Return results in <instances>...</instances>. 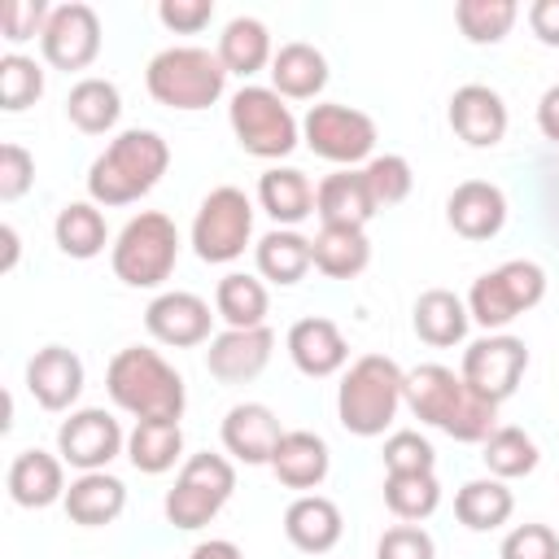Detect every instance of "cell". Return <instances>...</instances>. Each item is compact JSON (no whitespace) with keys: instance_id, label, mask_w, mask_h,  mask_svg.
Wrapping results in <instances>:
<instances>
[{"instance_id":"obj_39","label":"cell","mask_w":559,"mask_h":559,"mask_svg":"<svg viewBox=\"0 0 559 559\" xmlns=\"http://www.w3.org/2000/svg\"><path fill=\"white\" fill-rule=\"evenodd\" d=\"M515 0H459L454 22L472 44H498L515 22Z\"/></svg>"},{"instance_id":"obj_5","label":"cell","mask_w":559,"mask_h":559,"mask_svg":"<svg viewBox=\"0 0 559 559\" xmlns=\"http://www.w3.org/2000/svg\"><path fill=\"white\" fill-rule=\"evenodd\" d=\"M144 83H148V96L157 105H170V109H210L223 96V87H227V66L210 48L175 44V48H162L148 61Z\"/></svg>"},{"instance_id":"obj_31","label":"cell","mask_w":559,"mask_h":559,"mask_svg":"<svg viewBox=\"0 0 559 559\" xmlns=\"http://www.w3.org/2000/svg\"><path fill=\"white\" fill-rule=\"evenodd\" d=\"M179 450H183L179 419H135V428H131V437H127V459H131V467H135V472H148V476L175 467Z\"/></svg>"},{"instance_id":"obj_23","label":"cell","mask_w":559,"mask_h":559,"mask_svg":"<svg viewBox=\"0 0 559 559\" xmlns=\"http://www.w3.org/2000/svg\"><path fill=\"white\" fill-rule=\"evenodd\" d=\"M61 502H66V515H70L74 524L100 528V524H114V520L122 515L127 489H122V480L109 476V472H83L79 480H70V489H66Z\"/></svg>"},{"instance_id":"obj_25","label":"cell","mask_w":559,"mask_h":559,"mask_svg":"<svg viewBox=\"0 0 559 559\" xmlns=\"http://www.w3.org/2000/svg\"><path fill=\"white\" fill-rule=\"evenodd\" d=\"M284 533L297 550L306 555H323L341 542V511L332 498H319V493H301L288 511H284Z\"/></svg>"},{"instance_id":"obj_28","label":"cell","mask_w":559,"mask_h":559,"mask_svg":"<svg viewBox=\"0 0 559 559\" xmlns=\"http://www.w3.org/2000/svg\"><path fill=\"white\" fill-rule=\"evenodd\" d=\"M258 201H262V210H266L275 223L293 227V223H301V218L314 210V188H310V179H306L301 170H293V166H271V170L258 179Z\"/></svg>"},{"instance_id":"obj_30","label":"cell","mask_w":559,"mask_h":559,"mask_svg":"<svg viewBox=\"0 0 559 559\" xmlns=\"http://www.w3.org/2000/svg\"><path fill=\"white\" fill-rule=\"evenodd\" d=\"M310 253L328 280H354L371 262V240L362 236V227H323L310 240Z\"/></svg>"},{"instance_id":"obj_34","label":"cell","mask_w":559,"mask_h":559,"mask_svg":"<svg viewBox=\"0 0 559 559\" xmlns=\"http://www.w3.org/2000/svg\"><path fill=\"white\" fill-rule=\"evenodd\" d=\"M314 266V253H310V240L288 231V227H275L258 240V271L271 280V284H297L306 271Z\"/></svg>"},{"instance_id":"obj_2","label":"cell","mask_w":559,"mask_h":559,"mask_svg":"<svg viewBox=\"0 0 559 559\" xmlns=\"http://www.w3.org/2000/svg\"><path fill=\"white\" fill-rule=\"evenodd\" d=\"M170 166V148L157 131L131 127L122 131L87 170V192L96 205H131L140 201Z\"/></svg>"},{"instance_id":"obj_19","label":"cell","mask_w":559,"mask_h":559,"mask_svg":"<svg viewBox=\"0 0 559 559\" xmlns=\"http://www.w3.org/2000/svg\"><path fill=\"white\" fill-rule=\"evenodd\" d=\"M26 389L35 393V402L44 411H66L83 393V362H79V354L66 349V345H44L26 362Z\"/></svg>"},{"instance_id":"obj_21","label":"cell","mask_w":559,"mask_h":559,"mask_svg":"<svg viewBox=\"0 0 559 559\" xmlns=\"http://www.w3.org/2000/svg\"><path fill=\"white\" fill-rule=\"evenodd\" d=\"M280 437H284V428H280L275 411L262 406V402H240L223 419V445L240 463H271Z\"/></svg>"},{"instance_id":"obj_37","label":"cell","mask_w":559,"mask_h":559,"mask_svg":"<svg viewBox=\"0 0 559 559\" xmlns=\"http://www.w3.org/2000/svg\"><path fill=\"white\" fill-rule=\"evenodd\" d=\"M214 306L227 319V328H262V319H266V288H262V280L236 271V275L218 280Z\"/></svg>"},{"instance_id":"obj_20","label":"cell","mask_w":559,"mask_h":559,"mask_svg":"<svg viewBox=\"0 0 559 559\" xmlns=\"http://www.w3.org/2000/svg\"><path fill=\"white\" fill-rule=\"evenodd\" d=\"M288 358L297 362V371L323 380V376H332V371L345 367L349 345H345V336H341V328L332 319L310 314V319H297L288 328Z\"/></svg>"},{"instance_id":"obj_16","label":"cell","mask_w":559,"mask_h":559,"mask_svg":"<svg viewBox=\"0 0 559 559\" xmlns=\"http://www.w3.org/2000/svg\"><path fill=\"white\" fill-rule=\"evenodd\" d=\"M450 127L472 148H493L507 135V105L485 83H463L450 96Z\"/></svg>"},{"instance_id":"obj_6","label":"cell","mask_w":559,"mask_h":559,"mask_svg":"<svg viewBox=\"0 0 559 559\" xmlns=\"http://www.w3.org/2000/svg\"><path fill=\"white\" fill-rule=\"evenodd\" d=\"M179 258V231L162 210L135 214L114 240V275L131 288H157Z\"/></svg>"},{"instance_id":"obj_24","label":"cell","mask_w":559,"mask_h":559,"mask_svg":"<svg viewBox=\"0 0 559 559\" xmlns=\"http://www.w3.org/2000/svg\"><path fill=\"white\" fill-rule=\"evenodd\" d=\"M328 441L319 432H284L275 454H271V472L280 485L288 489H314L323 476H328Z\"/></svg>"},{"instance_id":"obj_49","label":"cell","mask_w":559,"mask_h":559,"mask_svg":"<svg viewBox=\"0 0 559 559\" xmlns=\"http://www.w3.org/2000/svg\"><path fill=\"white\" fill-rule=\"evenodd\" d=\"M528 26H533V35H537L542 44L559 48V0H537V4L528 9Z\"/></svg>"},{"instance_id":"obj_32","label":"cell","mask_w":559,"mask_h":559,"mask_svg":"<svg viewBox=\"0 0 559 559\" xmlns=\"http://www.w3.org/2000/svg\"><path fill=\"white\" fill-rule=\"evenodd\" d=\"M122 114V96L109 79H79L66 96V118L87 131V135H105Z\"/></svg>"},{"instance_id":"obj_13","label":"cell","mask_w":559,"mask_h":559,"mask_svg":"<svg viewBox=\"0 0 559 559\" xmlns=\"http://www.w3.org/2000/svg\"><path fill=\"white\" fill-rule=\"evenodd\" d=\"M57 450L79 472H105V463L122 450V428L109 411L83 406L57 428Z\"/></svg>"},{"instance_id":"obj_42","label":"cell","mask_w":559,"mask_h":559,"mask_svg":"<svg viewBox=\"0 0 559 559\" xmlns=\"http://www.w3.org/2000/svg\"><path fill=\"white\" fill-rule=\"evenodd\" d=\"M362 175H367V188H371L376 210H380V205H397V201H406V197H411V188H415L411 162H406V157H397V153L371 157Z\"/></svg>"},{"instance_id":"obj_10","label":"cell","mask_w":559,"mask_h":559,"mask_svg":"<svg viewBox=\"0 0 559 559\" xmlns=\"http://www.w3.org/2000/svg\"><path fill=\"white\" fill-rule=\"evenodd\" d=\"M253 236V205L240 188H214L192 218V249L201 262H236Z\"/></svg>"},{"instance_id":"obj_15","label":"cell","mask_w":559,"mask_h":559,"mask_svg":"<svg viewBox=\"0 0 559 559\" xmlns=\"http://www.w3.org/2000/svg\"><path fill=\"white\" fill-rule=\"evenodd\" d=\"M271 349H275V336H271L266 323L262 328H227V332H218L210 341L205 367L223 384H245L271 362Z\"/></svg>"},{"instance_id":"obj_3","label":"cell","mask_w":559,"mask_h":559,"mask_svg":"<svg viewBox=\"0 0 559 559\" xmlns=\"http://www.w3.org/2000/svg\"><path fill=\"white\" fill-rule=\"evenodd\" d=\"M105 389L135 419H179L188 402L183 376L157 349H144V345H127L114 354L105 371Z\"/></svg>"},{"instance_id":"obj_38","label":"cell","mask_w":559,"mask_h":559,"mask_svg":"<svg viewBox=\"0 0 559 559\" xmlns=\"http://www.w3.org/2000/svg\"><path fill=\"white\" fill-rule=\"evenodd\" d=\"M485 467L498 476V480H515V476H528L537 467V445L524 428H493L485 437Z\"/></svg>"},{"instance_id":"obj_12","label":"cell","mask_w":559,"mask_h":559,"mask_svg":"<svg viewBox=\"0 0 559 559\" xmlns=\"http://www.w3.org/2000/svg\"><path fill=\"white\" fill-rule=\"evenodd\" d=\"M524 367H528V349H524L520 336H480V341H472V345L463 349V371H459V376H463L485 402L498 406V402H507V397L515 393Z\"/></svg>"},{"instance_id":"obj_44","label":"cell","mask_w":559,"mask_h":559,"mask_svg":"<svg viewBox=\"0 0 559 559\" xmlns=\"http://www.w3.org/2000/svg\"><path fill=\"white\" fill-rule=\"evenodd\" d=\"M376 559H437V546L419 524H393L376 542Z\"/></svg>"},{"instance_id":"obj_47","label":"cell","mask_w":559,"mask_h":559,"mask_svg":"<svg viewBox=\"0 0 559 559\" xmlns=\"http://www.w3.org/2000/svg\"><path fill=\"white\" fill-rule=\"evenodd\" d=\"M35 179V162L22 144H0V201H17Z\"/></svg>"},{"instance_id":"obj_7","label":"cell","mask_w":559,"mask_h":559,"mask_svg":"<svg viewBox=\"0 0 559 559\" xmlns=\"http://www.w3.org/2000/svg\"><path fill=\"white\" fill-rule=\"evenodd\" d=\"M546 297V271L528 258H511L493 271H485L472 293H467V314L480 328H507L511 319H520L524 310H533Z\"/></svg>"},{"instance_id":"obj_46","label":"cell","mask_w":559,"mask_h":559,"mask_svg":"<svg viewBox=\"0 0 559 559\" xmlns=\"http://www.w3.org/2000/svg\"><path fill=\"white\" fill-rule=\"evenodd\" d=\"M502 559H559V537L546 524H520L507 533Z\"/></svg>"},{"instance_id":"obj_36","label":"cell","mask_w":559,"mask_h":559,"mask_svg":"<svg viewBox=\"0 0 559 559\" xmlns=\"http://www.w3.org/2000/svg\"><path fill=\"white\" fill-rule=\"evenodd\" d=\"M52 236H57V245H61V253H70V258H96L100 249H105V214L92 205V201H70L61 214H57V223H52Z\"/></svg>"},{"instance_id":"obj_26","label":"cell","mask_w":559,"mask_h":559,"mask_svg":"<svg viewBox=\"0 0 559 559\" xmlns=\"http://www.w3.org/2000/svg\"><path fill=\"white\" fill-rule=\"evenodd\" d=\"M271 83H275L280 96L310 100V96H319L323 83H328V61H323V52H319L314 44L293 39V44H284V48L271 57Z\"/></svg>"},{"instance_id":"obj_18","label":"cell","mask_w":559,"mask_h":559,"mask_svg":"<svg viewBox=\"0 0 559 559\" xmlns=\"http://www.w3.org/2000/svg\"><path fill=\"white\" fill-rule=\"evenodd\" d=\"M445 218L463 240H489L507 223V197L489 179H463L445 201Z\"/></svg>"},{"instance_id":"obj_9","label":"cell","mask_w":559,"mask_h":559,"mask_svg":"<svg viewBox=\"0 0 559 559\" xmlns=\"http://www.w3.org/2000/svg\"><path fill=\"white\" fill-rule=\"evenodd\" d=\"M231 489H236V472H231V463L223 454H210V450L205 454H192L183 463L175 489L166 493V520L175 528H188L192 533V528L210 524L227 507Z\"/></svg>"},{"instance_id":"obj_33","label":"cell","mask_w":559,"mask_h":559,"mask_svg":"<svg viewBox=\"0 0 559 559\" xmlns=\"http://www.w3.org/2000/svg\"><path fill=\"white\" fill-rule=\"evenodd\" d=\"M218 61L227 74H253L271 61V31L258 17H231L218 35Z\"/></svg>"},{"instance_id":"obj_51","label":"cell","mask_w":559,"mask_h":559,"mask_svg":"<svg viewBox=\"0 0 559 559\" xmlns=\"http://www.w3.org/2000/svg\"><path fill=\"white\" fill-rule=\"evenodd\" d=\"M192 559H245V555L236 550V542H223V537H210V542H201V546L192 550Z\"/></svg>"},{"instance_id":"obj_27","label":"cell","mask_w":559,"mask_h":559,"mask_svg":"<svg viewBox=\"0 0 559 559\" xmlns=\"http://www.w3.org/2000/svg\"><path fill=\"white\" fill-rule=\"evenodd\" d=\"M9 493L17 507H52L57 498H66L61 459H52L44 450H22L9 467Z\"/></svg>"},{"instance_id":"obj_8","label":"cell","mask_w":559,"mask_h":559,"mask_svg":"<svg viewBox=\"0 0 559 559\" xmlns=\"http://www.w3.org/2000/svg\"><path fill=\"white\" fill-rule=\"evenodd\" d=\"M231 131L253 157H288L297 148V118L275 87H240L227 105Z\"/></svg>"},{"instance_id":"obj_11","label":"cell","mask_w":559,"mask_h":559,"mask_svg":"<svg viewBox=\"0 0 559 559\" xmlns=\"http://www.w3.org/2000/svg\"><path fill=\"white\" fill-rule=\"evenodd\" d=\"M301 131H306L310 153H319L336 166H354L376 148V122L349 105H310Z\"/></svg>"},{"instance_id":"obj_14","label":"cell","mask_w":559,"mask_h":559,"mask_svg":"<svg viewBox=\"0 0 559 559\" xmlns=\"http://www.w3.org/2000/svg\"><path fill=\"white\" fill-rule=\"evenodd\" d=\"M44 57L57 70H83L100 52V17L92 4H61L48 13V26L39 35Z\"/></svg>"},{"instance_id":"obj_4","label":"cell","mask_w":559,"mask_h":559,"mask_svg":"<svg viewBox=\"0 0 559 559\" xmlns=\"http://www.w3.org/2000/svg\"><path fill=\"white\" fill-rule=\"evenodd\" d=\"M402 397H406V371L384 354H362L336 389V415L345 432L380 437L393 424Z\"/></svg>"},{"instance_id":"obj_41","label":"cell","mask_w":559,"mask_h":559,"mask_svg":"<svg viewBox=\"0 0 559 559\" xmlns=\"http://www.w3.org/2000/svg\"><path fill=\"white\" fill-rule=\"evenodd\" d=\"M39 92H44V70L31 57H22V52L0 57V109L17 114V109L35 105Z\"/></svg>"},{"instance_id":"obj_45","label":"cell","mask_w":559,"mask_h":559,"mask_svg":"<svg viewBox=\"0 0 559 559\" xmlns=\"http://www.w3.org/2000/svg\"><path fill=\"white\" fill-rule=\"evenodd\" d=\"M48 13H52V9H48L44 0H4V4H0V26H4V39L22 44V39H31V35H44Z\"/></svg>"},{"instance_id":"obj_17","label":"cell","mask_w":559,"mask_h":559,"mask_svg":"<svg viewBox=\"0 0 559 559\" xmlns=\"http://www.w3.org/2000/svg\"><path fill=\"white\" fill-rule=\"evenodd\" d=\"M210 306L197 297V293H162V297H153L148 301V310H144V328H148V336L153 341H162V345H175V349H183V345H201L205 336H210Z\"/></svg>"},{"instance_id":"obj_40","label":"cell","mask_w":559,"mask_h":559,"mask_svg":"<svg viewBox=\"0 0 559 559\" xmlns=\"http://www.w3.org/2000/svg\"><path fill=\"white\" fill-rule=\"evenodd\" d=\"M384 502L397 520H424L437 511L441 502V485L432 472H415V476H389L384 480Z\"/></svg>"},{"instance_id":"obj_48","label":"cell","mask_w":559,"mask_h":559,"mask_svg":"<svg viewBox=\"0 0 559 559\" xmlns=\"http://www.w3.org/2000/svg\"><path fill=\"white\" fill-rule=\"evenodd\" d=\"M157 17H162L170 31L192 35V31H201V26L214 17V0H162V4H157Z\"/></svg>"},{"instance_id":"obj_29","label":"cell","mask_w":559,"mask_h":559,"mask_svg":"<svg viewBox=\"0 0 559 559\" xmlns=\"http://www.w3.org/2000/svg\"><path fill=\"white\" fill-rule=\"evenodd\" d=\"M411 319H415L419 341L445 349V345H454V341L467 336V319H472V314H467V306H463L450 288H428V293H419Z\"/></svg>"},{"instance_id":"obj_22","label":"cell","mask_w":559,"mask_h":559,"mask_svg":"<svg viewBox=\"0 0 559 559\" xmlns=\"http://www.w3.org/2000/svg\"><path fill=\"white\" fill-rule=\"evenodd\" d=\"M314 214L323 218V227H367V218L376 214L371 188L362 170H336L314 188Z\"/></svg>"},{"instance_id":"obj_52","label":"cell","mask_w":559,"mask_h":559,"mask_svg":"<svg viewBox=\"0 0 559 559\" xmlns=\"http://www.w3.org/2000/svg\"><path fill=\"white\" fill-rule=\"evenodd\" d=\"M0 240H4V271H13V262H17V231L4 223L0 227Z\"/></svg>"},{"instance_id":"obj_43","label":"cell","mask_w":559,"mask_h":559,"mask_svg":"<svg viewBox=\"0 0 559 559\" xmlns=\"http://www.w3.org/2000/svg\"><path fill=\"white\" fill-rule=\"evenodd\" d=\"M437 454L419 432H393L384 441V467L389 476H415V472H432Z\"/></svg>"},{"instance_id":"obj_1","label":"cell","mask_w":559,"mask_h":559,"mask_svg":"<svg viewBox=\"0 0 559 559\" xmlns=\"http://www.w3.org/2000/svg\"><path fill=\"white\" fill-rule=\"evenodd\" d=\"M406 402L424 424L441 428L454 441H485L498 419V406L485 402L463 376H454L441 362H424L406 371Z\"/></svg>"},{"instance_id":"obj_50","label":"cell","mask_w":559,"mask_h":559,"mask_svg":"<svg viewBox=\"0 0 559 559\" xmlns=\"http://www.w3.org/2000/svg\"><path fill=\"white\" fill-rule=\"evenodd\" d=\"M537 127H542L546 140L559 144V83L542 92V100H537Z\"/></svg>"},{"instance_id":"obj_35","label":"cell","mask_w":559,"mask_h":559,"mask_svg":"<svg viewBox=\"0 0 559 559\" xmlns=\"http://www.w3.org/2000/svg\"><path fill=\"white\" fill-rule=\"evenodd\" d=\"M511 511H515V498H511V489H507L498 476H489V480H467V485L459 489V498H454V515H459L467 528H476V533H489V528L507 524Z\"/></svg>"}]
</instances>
